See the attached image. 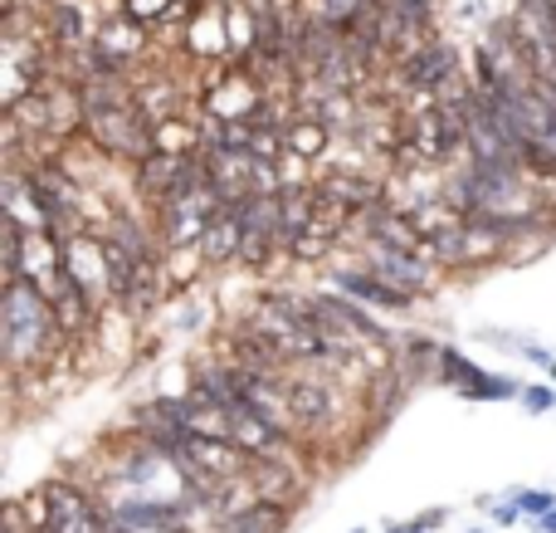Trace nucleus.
<instances>
[{
	"instance_id": "nucleus-20",
	"label": "nucleus",
	"mask_w": 556,
	"mask_h": 533,
	"mask_svg": "<svg viewBox=\"0 0 556 533\" xmlns=\"http://www.w3.org/2000/svg\"><path fill=\"white\" fill-rule=\"evenodd\" d=\"M518 505L528 509V515H552V509H556V495H538V489H532V495H522Z\"/></svg>"
},
{
	"instance_id": "nucleus-23",
	"label": "nucleus",
	"mask_w": 556,
	"mask_h": 533,
	"mask_svg": "<svg viewBox=\"0 0 556 533\" xmlns=\"http://www.w3.org/2000/svg\"><path fill=\"white\" fill-rule=\"evenodd\" d=\"M547 533H556V509H552V515H547Z\"/></svg>"
},
{
	"instance_id": "nucleus-15",
	"label": "nucleus",
	"mask_w": 556,
	"mask_h": 533,
	"mask_svg": "<svg viewBox=\"0 0 556 533\" xmlns=\"http://www.w3.org/2000/svg\"><path fill=\"white\" fill-rule=\"evenodd\" d=\"M240 245H244V215L240 206H220L201 240V255L205 264H240Z\"/></svg>"
},
{
	"instance_id": "nucleus-12",
	"label": "nucleus",
	"mask_w": 556,
	"mask_h": 533,
	"mask_svg": "<svg viewBox=\"0 0 556 533\" xmlns=\"http://www.w3.org/2000/svg\"><path fill=\"white\" fill-rule=\"evenodd\" d=\"M346 215H337V211H317L313 221L303 225V231L293 235V240H288V260H298V264H317V260H327V255L337 250V245H342V231H346Z\"/></svg>"
},
{
	"instance_id": "nucleus-11",
	"label": "nucleus",
	"mask_w": 556,
	"mask_h": 533,
	"mask_svg": "<svg viewBox=\"0 0 556 533\" xmlns=\"http://www.w3.org/2000/svg\"><path fill=\"white\" fill-rule=\"evenodd\" d=\"M132 103H137V113H142L152 127H162V123H172V117L191 113V98H186V88L176 84L172 74L132 78Z\"/></svg>"
},
{
	"instance_id": "nucleus-22",
	"label": "nucleus",
	"mask_w": 556,
	"mask_h": 533,
	"mask_svg": "<svg viewBox=\"0 0 556 533\" xmlns=\"http://www.w3.org/2000/svg\"><path fill=\"white\" fill-rule=\"evenodd\" d=\"M410 5H420V10H434V5H440V0H410Z\"/></svg>"
},
{
	"instance_id": "nucleus-1",
	"label": "nucleus",
	"mask_w": 556,
	"mask_h": 533,
	"mask_svg": "<svg viewBox=\"0 0 556 533\" xmlns=\"http://www.w3.org/2000/svg\"><path fill=\"white\" fill-rule=\"evenodd\" d=\"M64 333L54 323V299L29 280H5L0 289V352L10 372H39L59 352Z\"/></svg>"
},
{
	"instance_id": "nucleus-14",
	"label": "nucleus",
	"mask_w": 556,
	"mask_h": 533,
	"mask_svg": "<svg viewBox=\"0 0 556 533\" xmlns=\"http://www.w3.org/2000/svg\"><path fill=\"white\" fill-rule=\"evenodd\" d=\"M337 289H342L346 299L376 303V309H410L415 303V294H405L401 284H391L386 274H376L371 264H362V270H337Z\"/></svg>"
},
{
	"instance_id": "nucleus-9",
	"label": "nucleus",
	"mask_w": 556,
	"mask_h": 533,
	"mask_svg": "<svg viewBox=\"0 0 556 533\" xmlns=\"http://www.w3.org/2000/svg\"><path fill=\"white\" fill-rule=\"evenodd\" d=\"M0 206H5V221L20 225L25 235H54L49 201L39 196L35 176L20 172V166H5V182H0Z\"/></svg>"
},
{
	"instance_id": "nucleus-3",
	"label": "nucleus",
	"mask_w": 556,
	"mask_h": 533,
	"mask_svg": "<svg viewBox=\"0 0 556 533\" xmlns=\"http://www.w3.org/2000/svg\"><path fill=\"white\" fill-rule=\"evenodd\" d=\"M84 137L93 142V152L113 157V162H127V166L147 162V157L156 152V133H152V123L137 113L132 98H117V103L88 108Z\"/></svg>"
},
{
	"instance_id": "nucleus-2",
	"label": "nucleus",
	"mask_w": 556,
	"mask_h": 533,
	"mask_svg": "<svg viewBox=\"0 0 556 533\" xmlns=\"http://www.w3.org/2000/svg\"><path fill=\"white\" fill-rule=\"evenodd\" d=\"M254 333L288 362V368H327V343L303 313L288 299H260L250 313H244Z\"/></svg>"
},
{
	"instance_id": "nucleus-8",
	"label": "nucleus",
	"mask_w": 556,
	"mask_h": 533,
	"mask_svg": "<svg viewBox=\"0 0 556 533\" xmlns=\"http://www.w3.org/2000/svg\"><path fill=\"white\" fill-rule=\"evenodd\" d=\"M366 264H371L376 274H386L391 284H401L405 294H415V299H420L425 289H434V270H430L434 260H425L420 250H405V245L366 235Z\"/></svg>"
},
{
	"instance_id": "nucleus-6",
	"label": "nucleus",
	"mask_w": 556,
	"mask_h": 533,
	"mask_svg": "<svg viewBox=\"0 0 556 533\" xmlns=\"http://www.w3.org/2000/svg\"><path fill=\"white\" fill-rule=\"evenodd\" d=\"M64 274L68 284H78L84 294H93L98 303L113 299V260H108V240L103 235H68L64 240Z\"/></svg>"
},
{
	"instance_id": "nucleus-7",
	"label": "nucleus",
	"mask_w": 556,
	"mask_h": 533,
	"mask_svg": "<svg viewBox=\"0 0 556 533\" xmlns=\"http://www.w3.org/2000/svg\"><path fill=\"white\" fill-rule=\"evenodd\" d=\"M401 84L410 94H430L440 98L450 84H459V49L450 39H425L420 49L401 59Z\"/></svg>"
},
{
	"instance_id": "nucleus-13",
	"label": "nucleus",
	"mask_w": 556,
	"mask_h": 533,
	"mask_svg": "<svg viewBox=\"0 0 556 533\" xmlns=\"http://www.w3.org/2000/svg\"><path fill=\"white\" fill-rule=\"evenodd\" d=\"M98 313H103V303H98L93 294H84L78 284H64V289L54 294V323H59V333H64L68 348H78V343L93 338Z\"/></svg>"
},
{
	"instance_id": "nucleus-17",
	"label": "nucleus",
	"mask_w": 556,
	"mask_h": 533,
	"mask_svg": "<svg viewBox=\"0 0 556 533\" xmlns=\"http://www.w3.org/2000/svg\"><path fill=\"white\" fill-rule=\"evenodd\" d=\"M283 137H288V157H298V162H317V157H327L332 127H327L323 117H313V113H298V117H288Z\"/></svg>"
},
{
	"instance_id": "nucleus-10",
	"label": "nucleus",
	"mask_w": 556,
	"mask_h": 533,
	"mask_svg": "<svg viewBox=\"0 0 556 533\" xmlns=\"http://www.w3.org/2000/svg\"><path fill=\"white\" fill-rule=\"evenodd\" d=\"M45 505H49V533H113L98 505L84 489L64 485V480H49L45 485Z\"/></svg>"
},
{
	"instance_id": "nucleus-16",
	"label": "nucleus",
	"mask_w": 556,
	"mask_h": 533,
	"mask_svg": "<svg viewBox=\"0 0 556 533\" xmlns=\"http://www.w3.org/2000/svg\"><path fill=\"white\" fill-rule=\"evenodd\" d=\"M142 29H147V25H137L132 15L108 20V25L93 35V49H98V54H103L113 69H127V64H132V59L147 49V35H142Z\"/></svg>"
},
{
	"instance_id": "nucleus-5",
	"label": "nucleus",
	"mask_w": 556,
	"mask_h": 533,
	"mask_svg": "<svg viewBox=\"0 0 556 533\" xmlns=\"http://www.w3.org/2000/svg\"><path fill=\"white\" fill-rule=\"evenodd\" d=\"M283 392H288L293 431H327L337 421V392H332V382L323 377V368H288Z\"/></svg>"
},
{
	"instance_id": "nucleus-21",
	"label": "nucleus",
	"mask_w": 556,
	"mask_h": 533,
	"mask_svg": "<svg viewBox=\"0 0 556 533\" xmlns=\"http://www.w3.org/2000/svg\"><path fill=\"white\" fill-rule=\"evenodd\" d=\"M552 401H556L552 392H532V397H528V407H532V411H542V407H552Z\"/></svg>"
},
{
	"instance_id": "nucleus-4",
	"label": "nucleus",
	"mask_w": 556,
	"mask_h": 533,
	"mask_svg": "<svg viewBox=\"0 0 556 533\" xmlns=\"http://www.w3.org/2000/svg\"><path fill=\"white\" fill-rule=\"evenodd\" d=\"M166 460L191 480H250V470H254V456L240 446V441L201 436V431H191Z\"/></svg>"
},
{
	"instance_id": "nucleus-19",
	"label": "nucleus",
	"mask_w": 556,
	"mask_h": 533,
	"mask_svg": "<svg viewBox=\"0 0 556 533\" xmlns=\"http://www.w3.org/2000/svg\"><path fill=\"white\" fill-rule=\"evenodd\" d=\"M440 377H444V382H459V392H464V397H469V392H479L483 382H489L479 368H473L469 358H459V352H454V348H440Z\"/></svg>"
},
{
	"instance_id": "nucleus-18",
	"label": "nucleus",
	"mask_w": 556,
	"mask_h": 533,
	"mask_svg": "<svg viewBox=\"0 0 556 533\" xmlns=\"http://www.w3.org/2000/svg\"><path fill=\"white\" fill-rule=\"evenodd\" d=\"M283 519H288V505H278V499H250L240 515L220 519V533H278Z\"/></svg>"
}]
</instances>
